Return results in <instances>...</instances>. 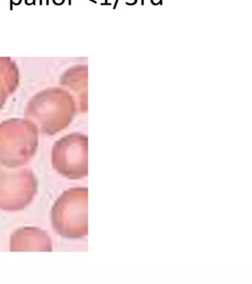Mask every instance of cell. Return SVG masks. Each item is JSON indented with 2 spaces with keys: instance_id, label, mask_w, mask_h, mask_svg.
<instances>
[{
  "instance_id": "6da1fadb",
  "label": "cell",
  "mask_w": 252,
  "mask_h": 284,
  "mask_svg": "<svg viewBox=\"0 0 252 284\" xmlns=\"http://www.w3.org/2000/svg\"><path fill=\"white\" fill-rule=\"evenodd\" d=\"M87 188H73L64 192L51 211L53 229L67 238H79L88 233Z\"/></svg>"
},
{
  "instance_id": "7a4b0ae2",
  "label": "cell",
  "mask_w": 252,
  "mask_h": 284,
  "mask_svg": "<svg viewBox=\"0 0 252 284\" xmlns=\"http://www.w3.org/2000/svg\"><path fill=\"white\" fill-rule=\"evenodd\" d=\"M37 187V180L30 170L0 169V209L10 212L25 209L35 197Z\"/></svg>"
},
{
  "instance_id": "3957f363",
  "label": "cell",
  "mask_w": 252,
  "mask_h": 284,
  "mask_svg": "<svg viewBox=\"0 0 252 284\" xmlns=\"http://www.w3.org/2000/svg\"><path fill=\"white\" fill-rule=\"evenodd\" d=\"M53 168L69 179H81L88 174L87 138L72 135L59 141L52 153Z\"/></svg>"
},
{
  "instance_id": "277c9868",
  "label": "cell",
  "mask_w": 252,
  "mask_h": 284,
  "mask_svg": "<svg viewBox=\"0 0 252 284\" xmlns=\"http://www.w3.org/2000/svg\"><path fill=\"white\" fill-rule=\"evenodd\" d=\"M52 250L49 235L44 230L26 227L16 231L10 238V251H45Z\"/></svg>"
}]
</instances>
